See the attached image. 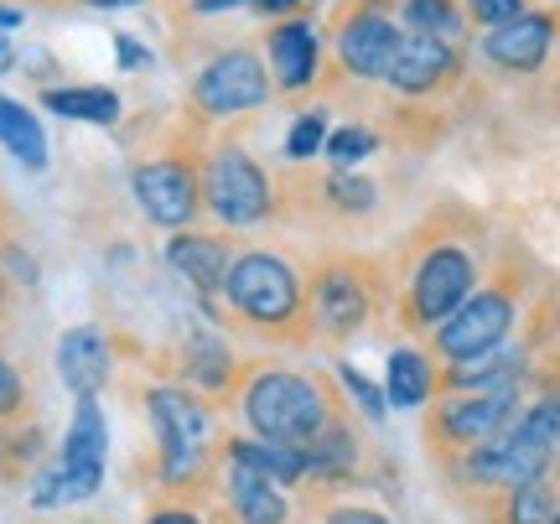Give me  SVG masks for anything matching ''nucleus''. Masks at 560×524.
Listing matches in <instances>:
<instances>
[{"instance_id":"1","label":"nucleus","mask_w":560,"mask_h":524,"mask_svg":"<svg viewBox=\"0 0 560 524\" xmlns=\"http://www.w3.org/2000/svg\"><path fill=\"white\" fill-rule=\"evenodd\" d=\"M229 323L265 343H312V306H306V276L280 249H240L223 281Z\"/></svg>"},{"instance_id":"2","label":"nucleus","mask_w":560,"mask_h":524,"mask_svg":"<svg viewBox=\"0 0 560 524\" xmlns=\"http://www.w3.org/2000/svg\"><path fill=\"white\" fill-rule=\"evenodd\" d=\"M240 416L249 426V436L306 452L327 426L342 421V395L327 380H317V374L260 363V369H244Z\"/></svg>"},{"instance_id":"3","label":"nucleus","mask_w":560,"mask_h":524,"mask_svg":"<svg viewBox=\"0 0 560 524\" xmlns=\"http://www.w3.org/2000/svg\"><path fill=\"white\" fill-rule=\"evenodd\" d=\"M145 421L156 431V473L166 493H192L213 467V405L187 384H145Z\"/></svg>"},{"instance_id":"4","label":"nucleus","mask_w":560,"mask_h":524,"mask_svg":"<svg viewBox=\"0 0 560 524\" xmlns=\"http://www.w3.org/2000/svg\"><path fill=\"white\" fill-rule=\"evenodd\" d=\"M478 249H467L462 240H425L416 249L410 270H405V291L395 302L400 327L405 333H436L478 291Z\"/></svg>"},{"instance_id":"5","label":"nucleus","mask_w":560,"mask_h":524,"mask_svg":"<svg viewBox=\"0 0 560 524\" xmlns=\"http://www.w3.org/2000/svg\"><path fill=\"white\" fill-rule=\"evenodd\" d=\"M202 213H213V223H223V234L260 229L265 219L280 213V193L270 172L240 141L202 145Z\"/></svg>"},{"instance_id":"6","label":"nucleus","mask_w":560,"mask_h":524,"mask_svg":"<svg viewBox=\"0 0 560 524\" xmlns=\"http://www.w3.org/2000/svg\"><path fill=\"white\" fill-rule=\"evenodd\" d=\"M130 193H136L140 213L166 229V234H182V229H198L202 213V151L192 141H166L156 145L151 156H140L136 172H130Z\"/></svg>"},{"instance_id":"7","label":"nucleus","mask_w":560,"mask_h":524,"mask_svg":"<svg viewBox=\"0 0 560 524\" xmlns=\"http://www.w3.org/2000/svg\"><path fill=\"white\" fill-rule=\"evenodd\" d=\"M306 306H312V343H348L359 338L374 306H380V276L369 260L332 255L312 270L306 281Z\"/></svg>"},{"instance_id":"8","label":"nucleus","mask_w":560,"mask_h":524,"mask_svg":"<svg viewBox=\"0 0 560 524\" xmlns=\"http://www.w3.org/2000/svg\"><path fill=\"white\" fill-rule=\"evenodd\" d=\"M520 291L524 286L514 270H499L488 286H478V291L431 333V359L467 363V359H478V353H488V348L509 343L514 317H520Z\"/></svg>"},{"instance_id":"9","label":"nucleus","mask_w":560,"mask_h":524,"mask_svg":"<svg viewBox=\"0 0 560 524\" xmlns=\"http://www.w3.org/2000/svg\"><path fill=\"white\" fill-rule=\"evenodd\" d=\"M265 104H270V68L249 47L219 53L187 89V109L198 115V125L240 120V115H255Z\"/></svg>"},{"instance_id":"10","label":"nucleus","mask_w":560,"mask_h":524,"mask_svg":"<svg viewBox=\"0 0 560 524\" xmlns=\"http://www.w3.org/2000/svg\"><path fill=\"white\" fill-rule=\"evenodd\" d=\"M405 26L395 16V0H363L348 5L332 26V62H338L342 79L353 83H384L389 62L400 53Z\"/></svg>"},{"instance_id":"11","label":"nucleus","mask_w":560,"mask_h":524,"mask_svg":"<svg viewBox=\"0 0 560 524\" xmlns=\"http://www.w3.org/2000/svg\"><path fill=\"white\" fill-rule=\"evenodd\" d=\"M520 410H524L520 395H462V389H446V395L431 405L425 431H431L436 446H446V452L462 457V452H472V446L493 442L499 431H509Z\"/></svg>"},{"instance_id":"12","label":"nucleus","mask_w":560,"mask_h":524,"mask_svg":"<svg viewBox=\"0 0 560 524\" xmlns=\"http://www.w3.org/2000/svg\"><path fill=\"white\" fill-rule=\"evenodd\" d=\"M104 463H109V421H104L100 395L73 400V421L62 436L58 473H62V504H83L104 488Z\"/></svg>"},{"instance_id":"13","label":"nucleus","mask_w":560,"mask_h":524,"mask_svg":"<svg viewBox=\"0 0 560 524\" xmlns=\"http://www.w3.org/2000/svg\"><path fill=\"white\" fill-rule=\"evenodd\" d=\"M556 32H560L556 11H524V16L482 32L478 53L499 73H540L545 62H550V53H556Z\"/></svg>"},{"instance_id":"14","label":"nucleus","mask_w":560,"mask_h":524,"mask_svg":"<svg viewBox=\"0 0 560 524\" xmlns=\"http://www.w3.org/2000/svg\"><path fill=\"white\" fill-rule=\"evenodd\" d=\"M457 68H462V47L420 37V32H405L384 83H389L395 94H405V100H431L436 89H446V83L457 79Z\"/></svg>"},{"instance_id":"15","label":"nucleus","mask_w":560,"mask_h":524,"mask_svg":"<svg viewBox=\"0 0 560 524\" xmlns=\"http://www.w3.org/2000/svg\"><path fill=\"white\" fill-rule=\"evenodd\" d=\"M234 255H240L234 234H213V229H182V234L166 240V265L198 291L202 302L223 296V281H229Z\"/></svg>"},{"instance_id":"16","label":"nucleus","mask_w":560,"mask_h":524,"mask_svg":"<svg viewBox=\"0 0 560 524\" xmlns=\"http://www.w3.org/2000/svg\"><path fill=\"white\" fill-rule=\"evenodd\" d=\"M172 369H177V384H187V389L202 395V400H229V395L244 384L240 353L223 343V338H213V333L182 338L177 353H172Z\"/></svg>"},{"instance_id":"17","label":"nucleus","mask_w":560,"mask_h":524,"mask_svg":"<svg viewBox=\"0 0 560 524\" xmlns=\"http://www.w3.org/2000/svg\"><path fill=\"white\" fill-rule=\"evenodd\" d=\"M265 58H270V79L280 89H312L322 73V42H317V26L306 16H285L265 32Z\"/></svg>"},{"instance_id":"18","label":"nucleus","mask_w":560,"mask_h":524,"mask_svg":"<svg viewBox=\"0 0 560 524\" xmlns=\"http://www.w3.org/2000/svg\"><path fill=\"white\" fill-rule=\"evenodd\" d=\"M219 484H223V504H229V524H291V499L285 488L249 473V467L219 463Z\"/></svg>"},{"instance_id":"19","label":"nucleus","mask_w":560,"mask_h":524,"mask_svg":"<svg viewBox=\"0 0 560 524\" xmlns=\"http://www.w3.org/2000/svg\"><path fill=\"white\" fill-rule=\"evenodd\" d=\"M58 374L62 384L73 389V400L83 395H100L109 374H115V353H109V338L100 327H68L58 338Z\"/></svg>"},{"instance_id":"20","label":"nucleus","mask_w":560,"mask_h":524,"mask_svg":"<svg viewBox=\"0 0 560 524\" xmlns=\"http://www.w3.org/2000/svg\"><path fill=\"white\" fill-rule=\"evenodd\" d=\"M219 457L249 467V473H260V478H270V484H280V488L306 484V452L280 446V442H265V436H223Z\"/></svg>"},{"instance_id":"21","label":"nucleus","mask_w":560,"mask_h":524,"mask_svg":"<svg viewBox=\"0 0 560 524\" xmlns=\"http://www.w3.org/2000/svg\"><path fill=\"white\" fill-rule=\"evenodd\" d=\"M441 395V363L425 348H395L389 353V380H384V400L400 410H420L425 400Z\"/></svg>"},{"instance_id":"22","label":"nucleus","mask_w":560,"mask_h":524,"mask_svg":"<svg viewBox=\"0 0 560 524\" xmlns=\"http://www.w3.org/2000/svg\"><path fill=\"white\" fill-rule=\"evenodd\" d=\"M306 182V198L327 208V213H338V219H363V213H374L380 208V182L363 177V172H327V177H301Z\"/></svg>"},{"instance_id":"23","label":"nucleus","mask_w":560,"mask_h":524,"mask_svg":"<svg viewBox=\"0 0 560 524\" xmlns=\"http://www.w3.org/2000/svg\"><path fill=\"white\" fill-rule=\"evenodd\" d=\"M395 16H400L405 32L452 42V47H462V42H467V26H472L462 0H395Z\"/></svg>"},{"instance_id":"24","label":"nucleus","mask_w":560,"mask_h":524,"mask_svg":"<svg viewBox=\"0 0 560 524\" xmlns=\"http://www.w3.org/2000/svg\"><path fill=\"white\" fill-rule=\"evenodd\" d=\"M42 104H47L52 115L89 120V125H115L120 120V94L104 89V83H62V89H42Z\"/></svg>"},{"instance_id":"25","label":"nucleus","mask_w":560,"mask_h":524,"mask_svg":"<svg viewBox=\"0 0 560 524\" xmlns=\"http://www.w3.org/2000/svg\"><path fill=\"white\" fill-rule=\"evenodd\" d=\"M0 145H5L26 172H42V166H47V136H42L37 115L21 100H11V94H0Z\"/></svg>"},{"instance_id":"26","label":"nucleus","mask_w":560,"mask_h":524,"mask_svg":"<svg viewBox=\"0 0 560 524\" xmlns=\"http://www.w3.org/2000/svg\"><path fill=\"white\" fill-rule=\"evenodd\" d=\"M556 488L550 478H535V484L503 488L499 493V524H550L556 520Z\"/></svg>"},{"instance_id":"27","label":"nucleus","mask_w":560,"mask_h":524,"mask_svg":"<svg viewBox=\"0 0 560 524\" xmlns=\"http://www.w3.org/2000/svg\"><path fill=\"white\" fill-rule=\"evenodd\" d=\"M380 151V136L374 130H363V125H342V130H327V145H322V156L332 166H348V162H363V156H374Z\"/></svg>"},{"instance_id":"28","label":"nucleus","mask_w":560,"mask_h":524,"mask_svg":"<svg viewBox=\"0 0 560 524\" xmlns=\"http://www.w3.org/2000/svg\"><path fill=\"white\" fill-rule=\"evenodd\" d=\"M322 145H327V115L312 109V115H301V120L291 125L285 156H291V162H312V156H322Z\"/></svg>"},{"instance_id":"29","label":"nucleus","mask_w":560,"mask_h":524,"mask_svg":"<svg viewBox=\"0 0 560 524\" xmlns=\"http://www.w3.org/2000/svg\"><path fill=\"white\" fill-rule=\"evenodd\" d=\"M338 380L348 384V395H353V405H359L363 416H369V426H384V410H389V400L380 395V384L369 380V374H359L353 363H338Z\"/></svg>"},{"instance_id":"30","label":"nucleus","mask_w":560,"mask_h":524,"mask_svg":"<svg viewBox=\"0 0 560 524\" xmlns=\"http://www.w3.org/2000/svg\"><path fill=\"white\" fill-rule=\"evenodd\" d=\"M462 5H467V21H478L482 32H493V26H503V21H514L529 11L524 0H462Z\"/></svg>"},{"instance_id":"31","label":"nucleus","mask_w":560,"mask_h":524,"mask_svg":"<svg viewBox=\"0 0 560 524\" xmlns=\"http://www.w3.org/2000/svg\"><path fill=\"white\" fill-rule=\"evenodd\" d=\"M140 524H213L208 514H202L192 499H182V493H172V499H161V504H151V514Z\"/></svg>"},{"instance_id":"32","label":"nucleus","mask_w":560,"mask_h":524,"mask_svg":"<svg viewBox=\"0 0 560 524\" xmlns=\"http://www.w3.org/2000/svg\"><path fill=\"white\" fill-rule=\"evenodd\" d=\"M21 410H26V384H21V374L11 369V359L0 353V421H11Z\"/></svg>"},{"instance_id":"33","label":"nucleus","mask_w":560,"mask_h":524,"mask_svg":"<svg viewBox=\"0 0 560 524\" xmlns=\"http://www.w3.org/2000/svg\"><path fill=\"white\" fill-rule=\"evenodd\" d=\"M322 524H389V514L369 504H327L322 509Z\"/></svg>"},{"instance_id":"34","label":"nucleus","mask_w":560,"mask_h":524,"mask_svg":"<svg viewBox=\"0 0 560 524\" xmlns=\"http://www.w3.org/2000/svg\"><path fill=\"white\" fill-rule=\"evenodd\" d=\"M115 53H120L125 68H145V62H151V53H145V47H140L136 37H125V32L115 37Z\"/></svg>"},{"instance_id":"35","label":"nucleus","mask_w":560,"mask_h":524,"mask_svg":"<svg viewBox=\"0 0 560 524\" xmlns=\"http://www.w3.org/2000/svg\"><path fill=\"white\" fill-rule=\"evenodd\" d=\"M5 265H11V276H16V281H37V265H32V255H21V249H5Z\"/></svg>"},{"instance_id":"36","label":"nucleus","mask_w":560,"mask_h":524,"mask_svg":"<svg viewBox=\"0 0 560 524\" xmlns=\"http://www.w3.org/2000/svg\"><path fill=\"white\" fill-rule=\"evenodd\" d=\"M249 5H255V11H265V16H291V11H301V0H249Z\"/></svg>"},{"instance_id":"37","label":"nucleus","mask_w":560,"mask_h":524,"mask_svg":"<svg viewBox=\"0 0 560 524\" xmlns=\"http://www.w3.org/2000/svg\"><path fill=\"white\" fill-rule=\"evenodd\" d=\"M240 5H249V0H192V11H198V16H213V11H240Z\"/></svg>"},{"instance_id":"38","label":"nucleus","mask_w":560,"mask_h":524,"mask_svg":"<svg viewBox=\"0 0 560 524\" xmlns=\"http://www.w3.org/2000/svg\"><path fill=\"white\" fill-rule=\"evenodd\" d=\"M89 11H125V5H140V0H79Z\"/></svg>"},{"instance_id":"39","label":"nucleus","mask_w":560,"mask_h":524,"mask_svg":"<svg viewBox=\"0 0 560 524\" xmlns=\"http://www.w3.org/2000/svg\"><path fill=\"white\" fill-rule=\"evenodd\" d=\"M11 68H16V53H11V42L0 37V73H11Z\"/></svg>"},{"instance_id":"40","label":"nucleus","mask_w":560,"mask_h":524,"mask_svg":"<svg viewBox=\"0 0 560 524\" xmlns=\"http://www.w3.org/2000/svg\"><path fill=\"white\" fill-rule=\"evenodd\" d=\"M0 26H21V11L16 5H5V0H0Z\"/></svg>"},{"instance_id":"41","label":"nucleus","mask_w":560,"mask_h":524,"mask_svg":"<svg viewBox=\"0 0 560 524\" xmlns=\"http://www.w3.org/2000/svg\"><path fill=\"white\" fill-rule=\"evenodd\" d=\"M5 306H11V281L0 276V317H5Z\"/></svg>"},{"instance_id":"42","label":"nucleus","mask_w":560,"mask_h":524,"mask_svg":"<svg viewBox=\"0 0 560 524\" xmlns=\"http://www.w3.org/2000/svg\"><path fill=\"white\" fill-rule=\"evenodd\" d=\"M550 524H560V509H556V520H550Z\"/></svg>"}]
</instances>
